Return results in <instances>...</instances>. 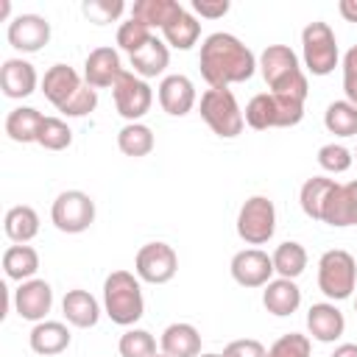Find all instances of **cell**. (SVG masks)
Wrapping results in <instances>:
<instances>
[{
	"mask_svg": "<svg viewBox=\"0 0 357 357\" xmlns=\"http://www.w3.org/2000/svg\"><path fill=\"white\" fill-rule=\"evenodd\" d=\"M198 67L209 89H229V84H243L254 75L257 59L234 33L215 31L201 45Z\"/></svg>",
	"mask_w": 357,
	"mask_h": 357,
	"instance_id": "1",
	"label": "cell"
},
{
	"mask_svg": "<svg viewBox=\"0 0 357 357\" xmlns=\"http://www.w3.org/2000/svg\"><path fill=\"white\" fill-rule=\"evenodd\" d=\"M259 70L273 95H284L296 100L307 98V75L301 73L298 56L287 45H268L259 56Z\"/></svg>",
	"mask_w": 357,
	"mask_h": 357,
	"instance_id": "2",
	"label": "cell"
},
{
	"mask_svg": "<svg viewBox=\"0 0 357 357\" xmlns=\"http://www.w3.org/2000/svg\"><path fill=\"white\" fill-rule=\"evenodd\" d=\"M103 312L117 326H134L145 312L139 276L128 271H112L103 282Z\"/></svg>",
	"mask_w": 357,
	"mask_h": 357,
	"instance_id": "3",
	"label": "cell"
},
{
	"mask_svg": "<svg viewBox=\"0 0 357 357\" xmlns=\"http://www.w3.org/2000/svg\"><path fill=\"white\" fill-rule=\"evenodd\" d=\"M243 117L257 131L290 128V126H298L301 123V117H304V100L273 95V92H259V95H254L248 100Z\"/></svg>",
	"mask_w": 357,
	"mask_h": 357,
	"instance_id": "4",
	"label": "cell"
},
{
	"mask_svg": "<svg viewBox=\"0 0 357 357\" xmlns=\"http://www.w3.org/2000/svg\"><path fill=\"white\" fill-rule=\"evenodd\" d=\"M318 287L329 301H343L357 287V262L343 248H329L318 259Z\"/></svg>",
	"mask_w": 357,
	"mask_h": 357,
	"instance_id": "5",
	"label": "cell"
},
{
	"mask_svg": "<svg viewBox=\"0 0 357 357\" xmlns=\"http://www.w3.org/2000/svg\"><path fill=\"white\" fill-rule=\"evenodd\" d=\"M201 117L223 139L237 137L245 126V117L231 89H206L201 95Z\"/></svg>",
	"mask_w": 357,
	"mask_h": 357,
	"instance_id": "6",
	"label": "cell"
},
{
	"mask_svg": "<svg viewBox=\"0 0 357 357\" xmlns=\"http://www.w3.org/2000/svg\"><path fill=\"white\" fill-rule=\"evenodd\" d=\"M301 53H304V67L312 75H329L340 59L335 31L321 20L310 22L301 31Z\"/></svg>",
	"mask_w": 357,
	"mask_h": 357,
	"instance_id": "7",
	"label": "cell"
},
{
	"mask_svg": "<svg viewBox=\"0 0 357 357\" xmlns=\"http://www.w3.org/2000/svg\"><path fill=\"white\" fill-rule=\"evenodd\" d=\"M276 231V206L268 195H251L237 212V234L248 245H262Z\"/></svg>",
	"mask_w": 357,
	"mask_h": 357,
	"instance_id": "8",
	"label": "cell"
},
{
	"mask_svg": "<svg viewBox=\"0 0 357 357\" xmlns=\"http://www.w3.org/2000/svg\"><path fill=\"white\" fill-rule=\"evenodd\" d=\"M50 220L64 234H81L95 220V201L81 190H64L50 206Z\"/></svg>",
	"mask_w": 357,
	"mask_h": 357,
	"instance_id": "9",
	"label": "cell"
},
{
	"mask_svg": "<svg viewBox=\"0 0 357 357\" xmlns=\"http://www.w3.org/2000/svg\"><path fill=\"white\" fill-rule=\"evenodd\" d=\"M134 271L139 276V282H148V284H165L176 276L178 271V254L173 251V245L167 243H145L139 251H137V259H134Z\"/></svg>",
	"mask_w": 357,
	"mask_h": 357,
	"instance_id": "10",
	"label": "cell"
},
{
	"mask_svg": "<svg viewBox=\"0 0 357 357\" xmlns=\"http://www.w3.org/2000/svg\"><path fill=\"white\" fill-rule=\"evenodd\" d=\"M112 98H114L120 117H126L128 123H139V117H145L153 103V92H151L148 81L134 73L120 75V81L112 86Z\"/></svg>",
	"mask_w": 357,
	"mask_h": 357,
	"instance_id": "11",
	"label": "cell"
},
{
	"mask_svg": "<svg viewBox=\"0 0 357 357\" xmlns=\"http://www.w3.org/2000/svg\"><path fill=\"white\" fill-rule=\"evenodd\" d=\"M231 279L243 287H265L271 282V276L276 273L273 271V259L259 251V248H243L231 257Z\"/></svg>",
	"mask_w": 357,
	"mask_h": 357,
	"instance_id": "12",
	"label": "cell"
},
{
	"mask_svg": "<svg viewBox=\"0 0 357 357\" xmlns=\"http://www.w3.org/2000/svg\"><path fill=\"white\" fill-rule=\"evenodd\" d=\"M8 45L22 53H36L50 42V22L42 14H20L8 22Z\"/></svg>",
	"mask_w": 357,
	"mask_h": 357,
	"instance_id": "13",
	"label": "cell"
},
{
	"mask_svg": "<svg viewBox=\"0 0 357 357\" xmlns=\"http://www.w3.org/2000/svg\"><path fill=\"white\" fill-rule=\"evenodd\" d=\"M50 307H53V290H50V284L45 279L20 282V287L14 290V310L25 321H33V324L45 321Z\"/></svg>",
	"mask_w": 357,
	"mask_h": 357,
	"instance_id": "14",
	"label": "cell"
},
{
	"mask_svg": "<svg viewBox=\"0 0 357 357\" xmlns=\"http://www.w3.org/2000/svg\"><path fill=\"white\" fill-rule=\"evenodd\" d=\"M123 64H120V53L114 47H95L86 61H84V78L92 89H106L114 86L123 75Z\"/></svg>",
	"mask_w": 357,
	"mask_h": 357,
	"instance_id": "15",
	"label": "cell"
},
{
	"mask_svg": "<svg viewBox=\"0 0 357 357\" xmlns=\"http://www.w3.org/2000/svg\"><path fill=\"white\" fill-rule=\"evenodd\" d=\"M307 329L318 343H335L346 329V318L335 301H318L307 310Z\"/></svg>",
	"mask_w": 357,
	"mask_h": 357,
	"instance_id": "16",
	"label": "cell"
},
{
	"mask_svg": "<svg viewBox=\"0 0 357 357\" xmlns=\"http://www.w3.org/2000/svg\"><path fill=\"white\" fill-rule=\"evenodd\" d=\"M159 106L173 114V117H184L192 106H195V86L187 75H165L159 84Z\"/></svg>",
	"mask_w": 357,
	"mask_h": 357,
	"instance_id": "17",
	"label": "cell"
},
{
	"mask_svg": "<svg viewBox=\"0 0 357 357\" xmlns=\"http://www.w3.org/2000/svg\"><path fill=\"white\" fill-rule=\"evenodd\" d=\"M321 223L329 226H357V178L349 184H337L335 192L329 195L326 206H324V218Z\"/></svg>",
	"mask_w": 357,
	"mask_h": 357,
	"instance_id": "18",
	"label": "cell"
},
{
	"mask_svg": "<svg viewBox=\"0 0 357 357\" xmlns=\"http://www.w3.org/2000/svg\"><path fill=\"white\" fill-rule=\"evenodd\" d=\"M36 81H39L36 78V70L25 59H6L3 67H0V86H3V95L6 98L20 100V98L33 95Z\"/></svg>",
	"mask_w": 357,
	"mask_h": 357,
	"instance_id": "19",
	"label": "cell"
},
{
	"mask_svg": "<svg viewBox=\"0 0 357 357\" xmlns=\"http://www.w3.org/2000/svg\"><path fill=\"white\" fill-rule=\"evenodd\" d=\"M84 84H81V75L70 67V64H53L47 73H45V78H42V92H45V98L56 106V109H61L64 103H70V98L81 89Z\"/></svg>",
	"mask_w": 357,
	"mask_h": 357,
	"instance_id": "20",
	"label": "cell"
},
{
	"mask_svg": "<svg viewBox=\"0 0 357 357\" xmlns=\"http://www.w3.org/2000/svg\"><path fill=\"white\" fill-rule=\"evenodd\" d=\"M262 304L271 315H279V318L293 315L301 304V290H298L296 279H282V276L271 279L262 290Z\"/></svg>",
	"mask_w": 357,
	"mask_h": 357,
	"instance_id": "21",
	"label": "cell"
},
{
	"mask_svg": "<svg viewBox=\"0 0 357 357\" xmlns=\"http://www.w3.org/2000/svg\"><path fill=\"white\" fill-rule=\"evenodd\" d=\"M162 354L167 357H198L201 354V335L192 324H170L165 332H162Z\"/></svg>",
	"mask_w": 357,
	"mask_h": 357,
	"instance_id": "22",
	"label": "cell"
},
{
	"mask_svg": "<svg viewBox=\"0 0 357 357\" xmlns=\"http://www.w3.org/2000/svg\"><path fill=\"white\" fill-rule=\"evenodd\" d=\"M28 343L36 354L42 357H50V354H61L67 346H70V329L61 324V321H39L31 335H28Z\"/></svg>",
	"mask_w": 357,
	"mask_h": 357,
	"instance_id": "23",
	"label": "cell"
},
{
	"mask_svg": "<svg viewBox=\"0 0 357 357\" xmlns=\"http://www.w3.org/2000/svg\"><path fill=\"white\" fill-rule=\"evenodd\" d=\"M61 310H64V318L78 329H89L100 318V304L86 290H67V296L61 301Z\"/></svg>",
	"mask_w": 357,
	"mask_h": 357,
	"instance_id": "24",
	"label": "cell"
},
{
	"mask_svg": "<svg viewBox=\"0 0 357 357\" xmlns=\"http://www.w3.org/2000/svg\"><path fill=\"white\" fill-rule=\"evenodd\" d=\"M131 59V67H134V75L139 78H156L165 73L167 61H170V53H167V45L156 36H151L137 53L128 56Z\"/></svg>",
	"mask_w": 357,
	"mask_h": 357,
	"instance_id": "25",
	"label": "cell"
},
{
	"mask_svg": "<svg viewBox=\"0 0 357 357\" xmlns=\"http://www.w3.org/2000/svg\"><path fill=\"white\" fill-rule=\"evenodd\" d=\"M42 120H45V114L39 109H33V106H17L6 117V134H8V139L22 142V145L36 142L39 128H42Z\"/></svg>",
	"mask_w": 357,
	"mask_h": 357,
	"instance_id": "26",
	"label": "cell"
},
{
	"mask_svg": "<svg viewBox=\"0 0 357 357\" xmlns=\"http://www.w3.org/2000/svg\"><path fill=\"white\" fill-rule=\"evenodd\" d=\"M335 187H337L335 178H324V176L307 178L301 184V190H298V204H301L304 215L312 218V220H321L324 218V206H326L329 195L335 192Z\"/></svg>",
	"mask_w": 357,
	"mask_h": 357,
	"instance_id": "27",
	"label": "cell"
},
{
	"mask_svg": "<svg viewBox=\"0 0 357 357\" xmlns=\"http://www.w3.org/2000/svg\"><path fill=\"white\" fill-rule=\"evenodd\" d=\"M3 229H6V237L11 243H28L39 234V215L33 206L28 204H20V206H11L6 212V220H3Z\"/></svg>",
	"mask_w": 357,
	"mask_h": 357,
	"instance_id": "28",
	"label": "cell"
},
{
	"mask_svg": "<svg viewBox=\"0 0 357 357\" xmlns=\"http://www.w3.org/2000/svg\"><path fill=\"white\" fill-rule=\"evenodd\" d=\"M3 271H6V276L14 279V282H28V279H33V273L39 271V254H36L31 245H25V243L8 245V248L3 251Z\"/></svg>",
	"mask_w": 357,
	"mask_h": 357,
	"instance_id": "29",
	"label": "cell"
},
{
	"mask_svg": "<svg viewBox=\"0 0 357 357\" xmlns=\"http://www.w3.org/2000/svg\"><path fill=\"white\" fill-rule=\"evenodd\" d=\"M162 33H165V42L170 45V47H176V50H190L195 42H198V36H201V22L190 14V11H178L165 28H162Z\"/></svg>",
	"mask_w": 357,
	"mask_h": 357,
	"instance_id": "30",
	"label": "cell"
},
{
	"mask_svg": "<svg viewBox=\"0 0 357 357\" xmlns=\"http://www.w3.org/2000/svg\"><path fill=\"white\" fill-rule=\"evenodd\" d=\"M178 11H181V3L176 0H137L131 6V17L148 28H165Z\"/></svg>",
	"mask_w": 357,
	"mask_h": 357,
	"instance_id": "31",
	"label": "cell"
},
{
	"mask_svg": "<svg viewBox=\"0 0 357 357\" xmlns=\"http://www.w3.org/2000/svg\"><path fill=\"white\" fill-rule=\"evenodd\" d=\"M271 259H273V271H276L282 279H296V276H301L304 268H307V251H304V245L296 243V240L279 243Z\"/></svg>",
	"mask_w": 357,
	"mask_h": 357,
	"instance_id": "32",
	"label": "cell"
},
{
	"mask_svg": "<svg viewBox=\"0 0 357 357\" xmlns=\"http://www.w3.org/2000/svg\"><path fill=\"white\" fill-rule=\"evenodd\" d=\"M117 148L126 156H134V159L148 156L153 151V131L145 123H126L117 131Z\"/></svg>",
	"mask_w": 357,
	"mask_h": 357,
	"instance_id": "33",
	"label": "cell"
},
{
	"mask_svg": "<svg viewBox=\"0 0 357 357\" xmlns=\"http://www.w3.org/2000/svg\"><path fill=\"white\" fill-rule=\"evenodd\" d=\"M324 126L335 137H357V106L349 100H332L324 112Z\"/></svg>",
	"mask_w": 357,
	"mask_h": 357,
	"instance_id": "34",
	"label": "cell"
},
{
	"mask_svg": "<svg viewBox=\"0 0 357 357\" xmlns=\"http://www.w3.org/2000/svg\"><path fill=\"white\" fill-rule=\"evenodd\" d=\"M36 142H39L45 151H64V148H70V142H73V131H70V126H67L61 117H45Z\"/></svg>",
	"mask_w": 357,
	"mask_h": 357,
	"instance_id": "35",
	"label": "cell"
},
{
	"mask_svg": "<svg viewBox=\"0 0 357 357\" xmlns=\"http://www.w3.org/2000/svg\"><path fill=\"white\" fill-rule=\"evenodd\" d=\"M120 357H153L156 354V340L145 329H128L120 335Z\"/></svg>",
	"mask_w": 357,
	"mask_h": 357,
	"instance_id": "36",
	"label": "cell"
},
{
	"mask_svg": "<svg viewBox=\"0 0 357 357\" xmlns=\"http://www.w3.org/2000/svg\"><path fill=\"white\" fill-rule=\"evenodd\" d=\"M354 156L346 145H337V142H329V145H321L318 148V165L326 170V173H346L351 167Z\"/></svg>",
	"mask_w": 357,
	"mask_h": 357,
	"instance_id": "37",
	"label": "cell"
},
{
	"mask_svg": "<svg viewBox=\"0 0 357 357\" xmlns=\"http://www.w3.org/2000/svg\"><path fill=\"white\" fill-rule=\"evenodd\" d=\"M84 17L95 25H106V22H114L123 11H126V3L123 0H86L81 6Z\"/></svg>",
	"mask_w": 357,
	"mask_h": 357,
	"instance_id": "38",
	"label": "cell"
},
{
	"mask_svg": "<svg viewBox=\"0 0 357 357\" xmlns=\"http://www.w3.org/2000/svg\"><path fill=\"white\" fill-rule=\"evenodd\" d=\"M153 33H151V28L148 25H142L139 20H128V22H123L120 28H117V45L131 56V53H137L148 39H151Z\"/></svg>",
	"mask_w": 357,
	"mask_h": 357,
	"instance_id": "39",
	"label": "cell"
},
{
	"mask_svg": "<svg viewBox=\"0 0 357 357\" xmlns=\"http://www.w3.org/2000/svg\"><path fill=\"white\" fill-rule=\"evenodd\" d=\"M312 351V343L307 335H298V332H290V335H282L265 357H310Z\"/></svg>",
	"mask_w": 357,
	"mask_h": 357,
	"instance_id": "40",
	"label": "cell"
},
{
	"mask_svg": "<svg viewBox=\"0 0 357 357\" xmlns=\"http://www.w3.org/2000/svg\"><path fill=\"white\" fill-rule=\"evenodd\" d=\"M95 106H98V89H92L89 84H84V86L70 98V103H64L59 112L67 114V117H84V114L95 112Z\"/></svg>",
	"mask_w": 357,
	"mask_h": 357,
	"instance_id": "41",
	"label": "cell"
},
{
	"mask_svg": "<svg viewBox=\"0 0 357 357\" xmlns=\"http://www.w3.org/2000/svg\"><path fill=\"white\" fill-rule=\"evenodd\" d=\"M343 92L346 100L357 106V45L343 56Z\"/></svg>",
	"mask_w": 357,
	"mask_h": 357,
	"instance_id": "42",
	"label": "cell"
},
{
	"mask_svg": "<svg viewBox=\"0 0 357 357\" xmlns=\"http://www.w3.org/2000/svg\"><path fill=\"white\" fill-rule=\"evenodd\" d=\"M265 346L254 337H240V340H231L226 349H223V357H265Z\"/></svg>",
	"mask_w": 357,
	"mask_h": 357,
	"instance_id": "43",
	"label": "cell"
},
{
	"mask_svg": "<svg viewBox=\"0 0 357 357\" xmlns=\"http://www.w3.org/2000/svg\"><path fill=\"white\" fill-rule=\"evenodd\" d=\"M192 11L206 20H218L229 11V0H192Z\"/></svg>",
	"mask_w": 357,
	"mask_h": 357,
	"instance_id": "44",
	"label": "cell"
},
{
	"mask_svg": "<svg viewBox=\"0 0 357 357\" xmlns=\"http://www.w3.org/2000/svg\"><path fill=\"white\" fill-rule=\"evenodd\" d=\"M337 11L346 22H357V0H340L337 3Z\"/></svg>",
	"mask_w": 357,
	"mask_h": 357,
	"instance_id": "45",
	"label": "cell"
},
{
	"mask_svg": "<svg viewBox=\"0 0 357 357\" xmlns=\"http://www.w3.org/2000/svg\"><path fill=\"white\" fill-rule=\"evenodd\" d=\"M332 357H357V343H340L332 351Z\"/></svg>",
	"mask_w": 357,
	"mask_h": 357,
	"instance_id": "46",
	"label": "cell"
},
{
	"mask_svg": "<svg viewBox=\"0 0 357 357\" xmlns=\"http://www.w3.org/2000/svg\"><path fill=\"white\" fill-rule=\"evenodd\" d=\"M8 11H11V3H8V0H3V3H0V17L6 20V17H8Z\"/></svg>",
	"mask_w": 357,
	"mask_h": 357,
	"instance_id": "47",
	"label": "cell"
},
{
	"mask_svg": "<svg viewBox=\"0 0 357 357\" xmlns=\"http://www.w3.org/2000/svg\"><path fill=\"white\" fill-rule=\"evenodd\" d=\"M198 357H223V354H215V351H206V354H198Z\"/></svg>",
	"mask_w": 357,
	"mask_h": 357,
	"instance_id": "48",
	"label": "cell"
},
{
	"mask_svg": "<svg viewBox=\"0 0 357 357\" xmlns=\"http://www.w3.org/2000/svg\"><path fill=\"white\" fill-rule=\"evenodd\" d=\"M153 357H167V354H153Z\"/></svg>",
	"mask_w": 357,
	"mask_h": 357,
	"instance_id": "49",
	"label": "cell"
},
{
	"mask_svg": "<svg viewBox=\"0 0 357 357\" xmlns=\"http://www.w3.org/2000/svg\"><path fill=\"white\" fill-rule=\"evenodd\" d=\"M354 312H357V301H354Z\"/></svg>",
	"mask_w": 357,
	"mask_h": 357,
	"instance_id": "50",
	"label": "cell"
},
{
	"mask_svg": "<svg viewBox=\"0 0 357 357\" xmlns=\"http://www.w3.org/2000/svg\"><path fill=\"white\" fill-rule=\"evenodd\" d=\"M354 159H357V151H354Z\"/></svg>",
	"mask_w": 357,
	"mask_h": 357,
	"instance_id": "51",
	"label": "cell"
}]
</instances>
